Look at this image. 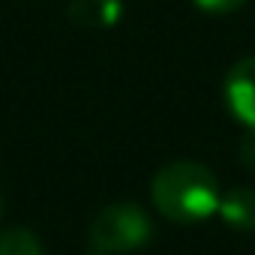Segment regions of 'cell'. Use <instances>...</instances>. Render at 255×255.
Segmentation results:
<instances>
[{
	"label": "cell",
	"instance_id": "6da1fadb",
	"mask_svg": "<svg viewBox=\"0 0 255 255\" xmlns=\"http://www.w3.org/2000/svg\"><path fill=\"white\" fill-rule=\"evenodd\" d=\"M150 198L165 219L177 225H192V222H207L219 210L222 192L216 174L207 165L192 159H177L156 171Z\"/></svg>",
	"mask_w": 255,
	"mask_h": 255
},
{
	"label": "cell",
	"instance_id": "7a4b0ae2",
	"mask_svg": "<svg viewBox=\"0 0 255 255\" xmlns=\"http://www.w3.org/2000/svg\"><path fill=\"white\" fill-rule=\"evenodd\" d=\"M153 240V222L144 207L132 201H114L102 207L90 222V246L105 255L135 252Z\"/></svg>",
	"mask_w": 255,
	"mask_h": 255
},
{
	"label": "cell",
	"instance_id": "3957f363",
	"mask_svg": "<svg viewBox=\"0 0 255 255\" xmlns=\"http://www.w3.org/2000/svg\"><path fill=\"white\" fill-rule=\"evenodd\" d=\"M222 99L237 123L255 129V57H240L225 72Z\"/></svg>",
	"mask_w": 255,
	"mask_h": 255
},
{
	"label": "cell",
	"instance_id": "277c9868",
	"mask_svg": "<svg viewBox=\"0 0 255 255\" xmlns=\"http://www.w3.org/2000/svg\"><path fill=\"white\" fill-rule=\"evenodd\" d=\"M66 15L84 30H108L123 18V0H69Z\"/></svg>",
	"mask_w": 255,
	"mask_h": 255
},
{
	"label": "cell",
	"instance_id": "5b68a950",
	"mask_svg": "<svg viewBox=\"0 0 255 255\" xmlns=\"http://www.w3.org/2000/svg\"><path fill=\"white\" fill-rule=\"evenodd\" d=\"M216 213L234 231H255V189L237 186V189L225 192L219 198V210Z\"/></svg>",
	"mask_w": 255,
	"mask_h": 255
},
{
	"label": "cell",
	"instance_id": "8992f818",
	"mask_svg": "<svg viewBox=\"0 0 255 255\" xmlns=\"http://www.w3.org/2000/svg\"><path fill=\"white\" fill-rule=\"evenodd\" d=\"M0 255H45V246L27 228H6L0 231Z\"/></svg>",
	"mask_w": 255,
	"mask_h": 255
},
{
	"label": "cell",
	"instance_id": "52a82bcc",
	"mask_svg": "<svg viewBox=\"0 0 255 255\" xmlns=\"http://www.w3.org/2000/svg\"><path fill=\"white\" fill-rule=\"evenodd\" d=\"M192 3H195L201 12H210V15H228V12H237L240 6H246L249 0H192Z\"/></svg>",
	"mask_w": 255,
	"mask_h": 255
},
{
	"label": "cell",
	"instance_id": "ba28073f",
	"mask_svg": "<svg viewBox=\"0 0 255 255\" xmlns=\"http://www.w3.org/2000/svg\"><path fill=\"white\" fill-rule=\"evenodd\" d=\"M237 159H240L249 171H255V129H246V135H243V141H240V147H237Z\"/></svg>",
	"mask_w": 255,
	"mask_h": 255
},
{
	"label": "cell",
	"instance_id": "9c48e42d",
	"mask_svg": "<svg viewBox=\"0 0 255 255\" xmlns=\"http://www.w3.org/2000/svg\"><path fill=\"white\" fill-rule=\"evenodd\" d=\"M0 216H3V195H0Z\"/></svg>",
	"mask_w": 255,
	"mask_h": 255
}]
</instances>
